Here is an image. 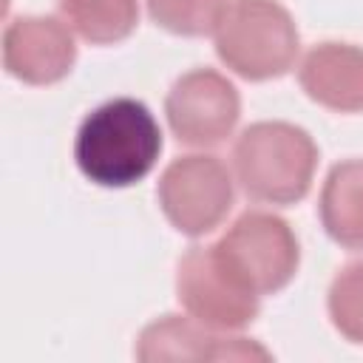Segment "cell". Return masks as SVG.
Returning a JSON list of instances; mask_svg holds the SVG:
<instances>
[{"label":"cell","mask_w":363,"mask_h":363,"mask_svg":"<svg viewBox=\"0 0 363 363\" xmlns=\"http://www.w3.org/2000/svg\"><path fill=\"white\" fill-rule=\"evenodd\" d=\"M162 153V128L150 108L116 96L94 108L74 139V159L82 176L99 187H130L142 182Z\"/></svg>","instance_id":"obj_1"},{"label":"cell","mask_w":363,"mask_h":363,"mask_svg":"<svg viewBox=\"0 0 363 363\" xmlns=\"http://www.w3.org/2000/svg\"><path fill=\"white\" fill-rule=\"evenodd\" d=\"M318 145L292 122H252L233 145V173L247 199L272 207L301 201L315 179Z\"/></svg>","instance_id":"obj_2"},{"label":"cell","mask_w":363,"mask_h":363,"mask_svg":"<svg viewBox=\"0 0 363 363\" xmlns=\"http://www.w3.org/2000/svg\"><path fill=\"white\" fill-rule=\"evenodd\" d=\"M213 37L218 60L252 82L284 77L301 48L298 26L278 0H230Z\"/></svg>","instance_id":"obj_3"},{"label":"cell","mask_w":363,"mask_h":363,"mask_svg":"<svg viewBox=\"0 0 363 363\" xmlns=\"http://www.w3.org/2000/svg\"><path fill=\"white\" fill-rule=\"evenodd\" d=\"M213 250L218 261L258 298L281 292L301 264V247L292 227L267 210L241 213Z\"/></svg>","instance_id":"obj_4"},{"label":"cell","mask_w":363,"mask_h":363,"mask_svg":"<svg viewBox=\"0 0 363 363\" xmlns=\"http://www.w3.org/2000/svg\"><path fill=\"white\" fill-rule=\"evenodd\" d=\"M156 199L179 233L199 238L227 218L233 207V176L218 156L187 153L162 170Z\"/></svg>","instance_id":"obj_5"},{"label":"cell","mask_w":363,"mask_h":363,"mask_svg":"<svg viewBox=\"0 0 363 363\" xmlns=\"http://www.w3.org/2000/svg\"><path fill=\"white\" fill-rule=\"evenodd\" d=\"M176 298L190 318L216 332H238L250 326L261 306V298L218 261L213 244L190 247L179 258Z\"/></svg>","instance_id":"obj_6"},{"label":"cell","mask_w":363,"mask_h":363,"mask_svg":"<svg viewBox=\"0 0 363 363\" xmlns=\"http://www.w3.org/2000/svg\"><path fill=\"white\" fill-rule=\"evenodd\" d=\"M164 113L173 136L182 145L213 147L235 130L241 96L224 74L213 68H193L170 85Z\"/></svg>","instance_id":"obj_7"},{"label":"cell","mask_w":363,"mask_h":363,"mask_svg":"<svg viewBox=\"0 0 363 363\" xmlns=\"http://www.w3.org/2000/svg\"><path fill=\"white\" fill-rule=\"evenodd\" d=\"M77 43L68 23L43 14L14 17L3 31V68L26 85H54L74 68Z\"/></svg>","instance_id":"obj_8"},{"label":"cell","mask_w":363,"mask_h":363,"mask_svg":"<svg viewBox=\"0 0 363 363\" xmlns=\"http://www.w3.org/2000/svg\"><path fill=\"white\" fill-rule=\"evenodd\" d=\"M272 354L247 337H224L196 318L162 315L136 340V360H269Z\"/></svg>","instance_id":"obj_9"},{"label":"cell","mask_w":363,"mask_h":363,"mask_svg":"<svg viewBox=\"0 0 363 363\" xmlns=\"http://www.w3.org/2000/svg\"><path fill=\"white\" fill-rule=\"evenodd\" d=\"M306 96L337 113L363 111V48L352 43H318L298 68Z\"/></svg>","instance_id":"obj_10"},{"label":"cell","mask_w":363,"mask_h":363,"mask_svg":"<svg viewBox=\"0 0 363 363\" xmlns=\"http://www.w3.org/2000/svg\"><path fill=\"white\" fill-rule=\"evenodd\" d=\"M318 213L326 235L335 244L363 250V159L337 162L326 173Z\"/></svg>","instance_id":"obj_11"},{"label":"cell","mask_w":363,"mask_h":363,"mask_svg":"<svg viewBox=\"0 0 363 363\" xmlns=\"http://www.w3.org/2000/svg\"><path fill=\"white\" fill-rule=\"evenodd\" d=\"M62 20L91 45H113L133 34L139 0H57Z\"/></svg>","instance_id":"obj_12"},{"label":"cell","mask_w":363,"mask_h":363,"mask_svg":"<svg viewBox=\"0 0 363 363\" xmlns=\"http://www.w3.org/2000/svg\"><path fill=\"white\" fill-rule=\"evenodd\" d=\"M145 3L156 26L182 37L213 34L230 6V0H145Z\"/></svg>","instance_id":"obj_13"},{"label":"cell","mask_w":363,"mask_h":363,"mask_svg":"<svg viewBox=\"0 0 363 363\" xmlns=\"http://www.w3.org/2000/svg\"><path fill=\"white\" fill-rule=\"evenodd\" d=\"M326 309L332 326L352 343L363 346V261L346 264L329 286Z\"/></svg>","instance_id":"obj_14"}]
</instances>
